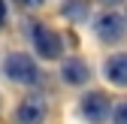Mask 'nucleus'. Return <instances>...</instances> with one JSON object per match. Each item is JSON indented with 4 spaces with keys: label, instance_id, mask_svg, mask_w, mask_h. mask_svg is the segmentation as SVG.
<instances>
[{
    "label": "nucleus",
    "instance_id": "nucleus-9",
    "mask_svg": "<svg viewBox=\"0 0 127 124\" xmlns=\"http://www.w3.org/2000/svg\"><path fill=\"white\" fill-rule=\"evenodd\" d=\"M112 121L115 124H127V103H118L112 109Z\"/></svg>",
    "mask_w": 127,
    "mask_h": 124
},
{
    "label": "nucleus",
    "instance_id": "nucleus-7",
    "mask_svg": "<svg viewBox=\"0 0 127 124\" xmlns=\"http://www.w3.org/2000/svg\"><path fill=\"white\" fill-rule=\"evenodd\" d=\"M103 76H106L112 85L124 88V85H127V55H112V58H106Z\"/></svg>",
    "mask_w": 127,
    "mask_h": 124
},
{
    "label": "nucleus",
    "instance_id": "nucleus-1",
    "mask_svg": "<svg viewBox=\"0 0 127 124\" xmlns=\"http://www.w3.org/2000/svg\"><path fill=\"white\" fill-rule=\"evenodd\" d=\"M3 73L15 85H36L39 82V67L33 64V58H27L21 52H9L3 58Z\"/></svg>",
    "mask_w": 127,
    "mask_h": 124
},
{
    "label": "nucleus",
    "instance_id": "nucleus-8",
    "mask_svg": "<svg viewBox=\"0 0 127 124\" xmlns=\"http://www.w3.org/2000/svg\"><path fill=\"white\" fill-rule=\"evenodd\" d=\"M64 15H70V18H85L88 6L82 3V0H70V3H64Z\"/></svg>",
    "mask_w": 127,
    "mask_h": 124
},
{
    "label": "nucleus",
    "instance_id": "nucleus-2",
    "mask_svg": "<svg viewBox=\"0 0 127 124\" xmlns=\"http://www.w3.org/2000/svg\"><path fill=\"white\" fill-rule=\"evenodd\" d=\"M30 39H33V49H36V55L39 58H45V61H55V58H61V52H64V42H61V36L55 33L52 27H45V24H30Z\"/></svg>",
    "mask_w": 127,
    "mask_h": 124
},
{
    "label": "nucleus",
    "instance_id": "nucleus-5",
    "mask_svg": "<svg viewBox=\"0 0 127 124\" xmlns=\"http://www.w3.org/2000/svg\"><path fill=\"white\" fill-rule=\"evenodd\" d=\"M42 118H45V100L39 94H27L15 109V124H39Z\"/></svg>",
    "mask_w": 127,
    "mask_h": 124
},
{
    "label": "nucleus",
    "instance_id": "nucleus-11",
    "mask_svg": "<svg viewBox=\"0 0 127 124\" xmlns=\"http://www.w3.org/2000/svg\"><path fill=\"white\" fill-rule=\"evenodd\" d=\"M18 3H24V6H42L45 0H18Z\"/></svg>",
    "mask_w": 127,
    "mask_h": 124
},
{
    "label": "nucleus",
    "instance_id": "nucleus-10",
    "mask_svg": "<svg viewBox=\"0 0 127 124\" xmlns=\"http://www.w3.org/2000/svg\"><path fill=\"white\" fill-rule=\"evenodd\" d=\"M3 21H6V3L0 0V27H3Z\"/></svg>",
    "mask_w": 127,
    "mask_h": 124
},
{
    "label": "nucleus",
    "instance_id": "nucleus-4",
    "mask_svg": "<svg viewBox=\"0 0 127 124\" xmlns=\"http://www.w3.org/2000/svg\"><path fill=\"white\" fill-rule=\"evenodd\" d=\"M94 30H97V36H100L103 42H121L124 33H127V24H124L121 15L106 12V15H100V18L94 21Z\"/></svg>",
    "mask_w": 127,
    "mask_h": 124
},
{
    "label": "nucleus",
    "instance_id": "nucleus-12",
    "mask_svg": "<svg viewBox=\"0 0 127 124\" xmlns=\"http://www.w3.org/2000/svg\"><path fill=\"white\" fill-rule=\"evenodd\" d=\"M106 3H115V0H106Z\"/></svg>",
    "mask_w": 127,
    "mask_h": 124
},
{
    "label": "nucleus",
    "instance_id": "nucleus-6",
    "mask_svg": "<svg viewBox=\"0 0 127 124\" xmlns=\"http://www.w3.org/2000/svg\"><path fill=\"white\" fill-rule=\"evenodd\" d=\"M88 76H91L88 64H85V61H79V58H67V61H64V67H61V79L67 82V85H85Z\"/></svg>",
    "mask_w": 127,
    "mask_h": 124
},
{
    "label": "nucleus",
    "instance_id": "nucleus-3",
    "mask_svg": "<svg viewBox=\"0 0 127 124\" xmlns=\"http://www.w3.org/2000/svg\"><path fill=\"white\" fill-rule=\"evenodd\" d=\"M109 97L106 94H100V91H88V94H82V100H79V112H82V118L85 121H103L106 115H109Z\"/></svg>",
    "mask_w": 127,
    "mask_h": 124
}]
</instances>
